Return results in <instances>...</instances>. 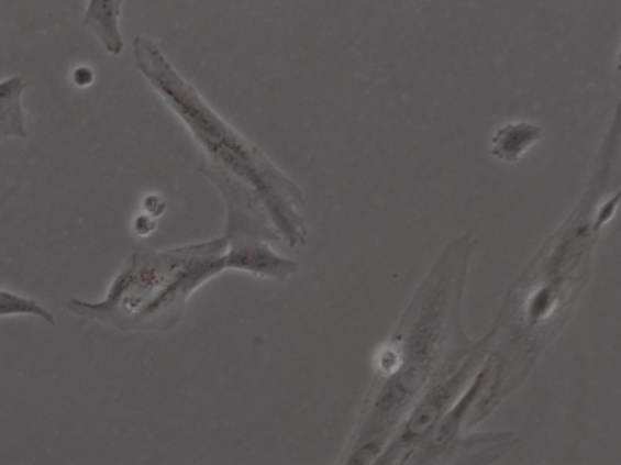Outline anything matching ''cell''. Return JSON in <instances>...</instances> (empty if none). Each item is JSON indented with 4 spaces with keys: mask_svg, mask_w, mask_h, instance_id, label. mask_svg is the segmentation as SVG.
<instances>
[{
    "mask_svg": "<svg viewBox=\"0 0 621 465\" xmlns=\"http://www.w3.org/2000/svg\"><path fill=\"white\" fill-rule=\"evenodd\" d=\"M133 57L137 71L189 130L202 157L199 170L214 184L226 208L267 214L290 247L303 246L309 230L299 186L210 107L155 41L135 37Z\"/></svg>",
    "mask_w": 621,
    "mask_h": 465,
    "instance_id": "cell-1",
    "label": "cell"
},
{
    "mask_svg": "<svg viewBox=\"0 0 621 465\" xmlns=\"http://www.w3.org/2000/svg\"><path fill=\"white\" fill-rule=\"evenodd\" d=\"M226 251L225 236L167 251L135 247L107 298H71L67 309L121 331L167 332L179 324L196 290L225 272Z\"/></svg>",
    "mask_w": 621,
    "mask_h": 465,
    "instance_id": "cell-2",
    "label": "cell"
},
{
    "mask_svg": "<svg viewBox=\"0 0 621 465\" xmlns=\"http://www.w3.org/2000/svg\"><path fill=\"white\" fill-rule=\"evenodd\" d=\"M225 236V235H224ZM225 270H237L256 277L285 283L298 273V263L280 257L267 241L247 235L225 236Z\"/></svg>",
    "mask_w": 621,
    "mask_h": 465,
    "instance_id": "cell-3",
    "label": "cell"
},
{
    "mask_svg": "<svg viewBox=\"0 0 621 465\" xmlns=\"http://www.w3.org/2000/svg\"><path fill=\"white\" fill-rule=\"evenodd\" d=\"M123 0H89L84 16L85 27L96 37L103 49L119 56L124 51L120 19Z\"/></svg>",
    "mask_w": 621,
    "mask_h": 465,
    "instance_id": "cell-4",
    "label": "cell"
},
{
    "mask_svg": "<svg viewBox=\"0 0 621 465\" xmlns=\"http://www.w3.org/2000/svg\"><path fill=\"white\" fill-rule=\"evenodd\" d=\"M468 368L470 367H464L458 375L445 380L437 390L430 394V397L420 406V409L417 410L412 420L407 424L400 440V445L417 443L418 438L426 434L428 430L439 421L441 412L448 406L455 392L461 389L463 380L468 372H470Z\"/></svg>",
    "mask_w": 621,
    "mask_h": 465,
    "instance_id": "cell-5",
    "label": "cell"
},
{
    "mask_svg": "<svg viewBox=\"0 0 621 465\" xmlns=\"http://www.w3.org/2000/svg\"><path fill=\"white\" fill-rule=\"evenodd\" d=\"M25 88L26 81L20 76L0 81V141L29 136L21 102Z\"/></svg>",
    "mask_w": 621,
    "mask_h": 465,
    "instance_id": "cell-6",
    "label": "cell"
},
{
    "mask_svg": "<svg viewBox=\"0 0 621 465\" xmlns=\"http://www.w3.org/2000/svg\"><path fill=\"white\" fill-rule=\"evenodd\" d=\"M543 134V128L526 122L502 126L491 139V155L507 163L519 162L526 150L541 141Z\"/></svg>",
    "mask_w": 621,
    "mask_h": 465,
    "instance_id": "cell-7",
    "label": "cell"
},
{
    "mask_svg": "<svg viewBox=\"0 0 621 465\" xmlns=\"http://www.w3.org/2000/svg\"><path fill=\"white\" fill-rule=\"evenodd\" d=\"M14 315L37 317L52 324L53 328L56 325L53 313L43 308L36 300L0 289V318Z\"/></svg>",
    "mask_w": 621,
    "mask_h": 465,
    "instance_id": "cell-8",
    "label": "cell"
},
{
    "mask_svg": "<svg viewBox=\"0 0 621 465\" xmlns=\"http://www.w3.org/2000/svg\"><path fill=\"white\" fill-rule=\"evenodd\" d=\"M74 85L79 89H87L96 81V74L88 66H78L73 73Z\"/></svg>",
    "mask_w": 621,
    "mask_h": 465,
    "instance_id": "cell-9",
    "label": "cell"
},
{
    "mask_svg": "<svg viewBox=\"0 0 621 465\" xmlns=\"http://www.w3.org/2000/svg\"><path fill=\"white\" fill-rule=\"evenodd\" d=\"M156 226V218L149 214L138 215L134 222V230L138 236H149Z\"/></svg>",
    "mask_w": 621,
    "mask_h": 465,
    "instance_id": "cell-10",
    "label": "cell"
},
{
    "mask_svg": "<svg viewBox=\"0 0 621 465\" xmlns=\"http://www.w3.org/2000/svg\"><path fill=\"white\" fill-rule=\"evenodd\" d=\"M147 214L158 218L162 217L167 209V203L157 195H149L144 202Z\"/></svg>",
    "mask_w": 621,
    "mask_h": 465,
    "instance_id": "cell-11",
    "label": "cell"
}]
</instances>
